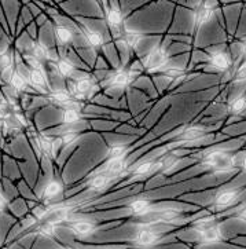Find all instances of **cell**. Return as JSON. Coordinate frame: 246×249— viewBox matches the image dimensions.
I'll return each instance as SVG.
<instances>
[{
    "label": "cell",
    "instance_id": "cell-18",
    "mask_svg": "<svg viewBox=\"0 0 246 249\" xmlns=\"http://www.w3.org/2000/svg\"><path fill=\"white\" fill-rule=\"evenodd\" d=\"M125 167V160L124 157H120V159H109V161L106 162V168H105V172L106 175H119L120 172L124 169Z\"/></svg>",
    "mask_w": 246,
    "mask_h": 249
},
{
    "label": "cell",
    "instance_id": "cell-7",
    "mask_svg": "<svg viewBox=\"0 0 246 249\" xmlns=\"http://www.w3.org/2000/svg\"><path fill=\"white\" fill-rule=\"evenodd\" d=\"M106 19H107V24L110 26V29L114 32H123V14H121V10H120L116 4H110L107 11H106Z\"/></svg>",
    "mask_w": 246,
    "mask_h": 249
},
{
    "label": "cell",
    "instance_id": "cell-3",
    "mask_svg": "<svg viewBox=\"0 0 246 249\" xmlns=\"http://www.w3.org/2000/svg\"><path fill=\"white\" fill-rule=\"evenodd\" d=\"M197 234H198V242L202 245L219 244L223 240L222 227L216 222L197 226Z\"/></svg>",
    "mask_w": 246,
    "mask_h": 249
},
{
    "label": "cell",
    "instance_id": "cell-14",
    "mask_svg": "<svg viewBox=\"0 0 246 249\" xmlns=\"http://www.w3.org/2000/svg\"><path fill=\"white\" fill-rule=\"evenodd\" d=\"M179 217H180V212L179 211H176L174 208H167L159 211L158 213L156 215L154 222L156 223H174Z\"/></svg>",
    "mask_w": 246,
    "mask_h": 249
},
{
    "label": "cell",
    "instance_id": "cell-5",
    "mask_svg": "<svg viewBox=\"0 0 246 249\" xmlns=\"http://www.w3.org/2000/svg\"><path fill=\"white\" fill-rule=\"evenodd\" d=\"M216 6H217L216 3H202V4H199V7L195 10V17H194L195 28H199L204 24H207L213 16Z\"/></svg>",
    "mask_w": 246,
    "mask_h": 249
},
{
    "label": "cell",
    "instance_id": "cell-24",
    "mask_svg": "<svg viewBox=\"0 0 246 249\" xmlns=\"http://www.w3.org/2000/svg\"><path fill=\"white\" fill-rule=\"evenodd\" d=\"M56 69H58V72L61 76H64V77H69L73 74L74 72V65L71 62L70 59H68V58H61V59H58V62H56Z\"/></svg>",
    "mask_w": 246,
    "mask_h": 249
},
{
    "label": "cell",
    "instance_id": "cell-1",
    "mask_svg": "<svg viewBox=\"0 0 246 249\" xmlns=\"http://www.w3.org/2000/svg\"><path fill=\"white\" fill-rule=\"evenodd\" d=\"M204 162L207 164L208 168H211L214 174H222V172H230L231 169L235 167V159L223 150H213L208 153L204 159Z\"/></svg>",
    "mask_w": 246,
    "mask_h": 249
},
{
    "label": "cell",
    "instance_id": "cell-34",
    "mask_svg": "<svg viewBox=\"0 0 246 249\" xmlns=\"http://www.w3.org/2000/svg\"><path fill=\"white\" fill-rule=\"evenodd\" d=\"M246 80V62L241 65L238 68V71L235 73V81L237 83H241V81Z\"/></svg>",
    "mask_w": 246,
    "mask_h": 249
},
{
    "label": "cell",
    "instance_id": "cell-35",
    "mask_svg": "<svg viewBox=\"0 0 246 249\" xmlns=\"http://www.w3.org/2000/svg\"><path fill=\"white\" fill-rule=\"evenodd\" d=\"M10 65H11V56L8 55L7 53L6 54H3V55H0V68L3 69V71H6L10 68Z\"/></svg>",
    "mask_w": 246,
    "mask_h": 249
},
{
    "label": "cell",
    "instance_id": "cell-22",
    "mask_svg": "<svg viewBox=\"0 0 246 249\" xmlns=\"http://www.w3.org/2000/svg\"><path fill=\"white\" fill-rule=\"evenodd\" d=\"M205 129L199 128V127H191V128H187L186 131H183V134L180 135V139L182 141H186V142H194V141H198L199 138H202L205 135Z\"/></svg>",
    "mask_w": 246,
    "mask_h": 249
},
{
    "label": "cell",
    "instance_id": "cell-17",
    "mask_svg": "<svg viewBox=\"0 0 246 249\" xmlns=\"http://www.w3.org/2000/svg\"><path fill=\"white\" fill-rule=\"evenodd\" d=\"M109 183H110V177L106 175V174H101V175H96V177H94L89 180L88 187H89L92 192L99 193V192L105 190V189L109 186Z\"/></svg>",
    "mask_w": 246,
    "mask_h": 249
},
{
    "label": "cell",
    "instance_id": "cell-38",
    "mask_svg": "<svg viewBox=\"0 0 246 249\" xmlns=\"http://www.w3.org/2000/svg\"><path fill=\"white\" fill-rule=\"evenodd\" d=\"M4 207H6V198L3 197V194L0 193V211L4 208Z\"/></svg>",
    "mask_w": 246,
    "mask_h": 249
},
{
    "label": "cell",
    "instance_id": "cell-2",
    "mask_svg": "<svg viewBox=\"0 0 246 249\" xmlns=\"http://www.w3.org/2000/svg\"><path fill=\"white\" fill-rule=\"evenodd\" d=\"M159 240H161V234L156 229H153L150 225L138 226L132 237V242L142 248L154 247L156 244H158Z\"/></svg>",
    "mask_w": 246,
    "mask_h": 249
},
{
    "label": "cell",
    "instance_id": "cell-27",
    "mask_svg": "<svg viewBox=\"0 0 246 249\" xmlns=\"http://www.w3.org/2000/svg\"><path fill=\"white\" fill-rule=\"evenodd\" d=\"M29 81L32 83L35 87H44L46 86L47 80H46V74L41 71V68L31 71V73H29Z\"/></svg>",
    "mask_w": 246,
    "mask_h": 249
},
{
    "label": "cell",
    "instance_id": "cell-6",
    "mask_svg": "<svg viewBox=\"0 0 246 249\" xmlns=\"http://www.w3.org/2000/svg\"><path fill=\"white\" fill-rule=\"evenodd\" d=\"M134 79V73L131 71H125V69H120L111 74L109 77V86L116 87V89H123L127 87L128 84Z\"/></svg>",
    "mask_w": 246,
    "mask_h": 249
},
{
    "label": "cell",
    "instance_id": "cell-15",
    "mask_svg": "<svg viewBox=\"0 0 246 249\" xmlns=\"http://www.w3.org/2000/svg\"><path fill=\"white\" fill-rule=\"evenodd\" d=\"M128 209H129L131 213L135 215V216H143V215H146V213L150 211L151 205L147 200L139 198V200H134L132 202H129Z\"/></svg>",
    "mask_w": 246,
    "mask_h": 249
},
{
    "label": "cell",
    "instance_id": "cell-36",
    "mask_svg": "<svg viewBox=\"0 0 246 249\" xmlns=\"http://www.w3.org/2000/svg\"><path fill=\"white\" fill-rule=\"evenodd\" d=\"M76 138H77V135H76V132H74V131H68V132L65 134V137L62 138V141H64V143L69 145V143H71V142H74V141H76Z\"/></svg>",
    "mask_w": 246,
    "mask_h": 249
},
{
    "label": "cell",
    "instance_id": "cell-37",
    "mask_svg": "<svg viewBox=\"0 0 246 249\" xmlns=\"http://www.w3.org/2000/svg\"><path fill=\"white\" fill-rule=\"evenodd\" d=\"M235 216L238 217V219H241V220L246 222V204L244 205V207H241V208H239V211L237 212V215H235Z\"/></svg>",
    "mask_w": 246,
    "mask_h": 249
},
{
    "label": "cell",
    "instance_id": "cell-30",
    "mask_svg": "<svg viewBox=\"0 0 246 249\" xmlns=\"http://www.w3.org/2000/svg\"><path fill=\"white\" fill-rule=\"evenodd\" d=\"M127 153V147L124 145H113L109 149V159H120V157H125Z\"/></svg>",
    "mask_w": 246,
    "mask_h": 249
},
{
    "label": "cell",
    "instance_id": "cell-28",
    "mask_svg": "<svg viewBox=\"0 0 246 249\" xmlns=\"http://www.w3.org/2000/svg\"><path fill=\"white\" fill-rule=\"evenodd\" d=\"M231 114H241V113L246 110V97L245 95H239L235 99H232L230 104V107H228Z\"/></svg>",
    "mask_w": 246,
    "mask_h": 249
},
{
    "label": "cell",
    "instance_id": "cell-23",
    "mask_svg": "<svg viewBox=\"0 0 246 249\" xmlns=\"http://www.w3.org/2000/svg\"><path fill=\"white\" fill-rule=\"evenodd\" d=\"M36 233L41 235V237H46V238H51L56 234V225L47 222V220H43L37 227H36Z\"/></svg>",
    "mask_w": 246,
    "mask_h": 249
},
{
    "label": "cell",
    "instance_id": "cell-13",
    "mask_svg": "<svg viewBox=\"0 0 246 249\" xmlns=\"http://www.w3.org/2000/svg\"><path fill=\"white\" fill-rule=\"evenodd\" d=\"M120 35L123 37V41L127 44V47H129V49H136L138 44L143 39L142 33L138 32V31H132V29H123V32Z\"/></svg>",
    "mask_w": 246,
    "mask_h": 249
},
{
    "label": "cell",
    "instance_id": "cell-25",
    "mask_svg": "<svg viewBox=\"0 0 246 249\" xmlns=\"http://www.w3.org/2000/svg\"><path fill=\"white\" fill-rule=\"evenodd\" d=\"M62 192V185L58 182V180H50L46 187H44V192H43V197L44 198H48V200H51V198H54L56 197L58 194Z\"/></svg>",
    "mask_w": 246,
    "mask_h": 249
},
{
    "label": "cell",
    "instance_id": "cell-19",
    "mask_svg": "<svg viewBox=\"0 0 246 249\" xmlns=\"http://www.w3.org/2000/svg\"><path fill=\"white\" fill-rule=\"evenodd\" d=\"M54 35H55L56 43L61 44V46H66V44H69L73 40V35H71L70 31L66 26H62V25L56 26L55 31H54Z\"/></svg>",
    "mask_w": 246,
    "mask_h": 249
},
{
    "label": "cell",
    "instance_id": "cell-21",
    "mask_svg": "<svg viewBox=\"0 0 246 249\" xmlns=\"http://www.w3.org/2000/svg\"><path fill=\"white\" fill-rule=\"evenodd\" d=\"M81 119V114L79 112V106L73 102L70 107H66L64 110V114H62V120L66 124H74L77 123Z\"/></svg>",
    "mask_w": 246,
    "mask_h": 249
},
{
    "label": "cell",
    "instance_id": "cell-16",
    "mask_svg": "<svg viewBox=\"0 0 246 249\" xmlns=\"http://www.w3.org/2000/svg\"><path fill=\"white\" fill-rule=\"evenodd\" d=\"M50 101L54 102L58 106H62L64 109L69 107L71 104H73V98L69 94V91H55L50 95Z\"/></svg>",
    "mask_w": 246,
    "mask_h": 249
},
{
    "label": "cell",
    "instance_id": "cell-40",
    "mask_svg": "<svg viewBox=\"0 0 246 249\" xmlns=\"http://www.w3.org/2000/svg\"><path fill=\"white\" fill-rule=\"evenodd\" d=\"M242 168H244L246 171V156H245V157H244V160H242Z\"/></svg>",
    "mask_w": 246,
    "mask_h": 249
},
{
    "label": "cell",
    "instance_id": "cell-12",
    "mask_svg": "<svg viewBox=\"0 0 246 249\" xmlns=\"http://www.w3.org/2000/svg\"><path fill=\"white\" fill-rule=\"evenodd\" d=\"M70 212V207H59V208H54L51 209V211H48L47 216H46L44 220L51 222V223H54V225H59V223L66 222V220L69 219Z\"/></svg>",
    "mask_w": 246,
    "mask_h": 249
},
{
    "label": "cell",
    "instance_id": "cell-11",
    "mask_svg": "<svg viewBox=\"0 0 246 249\" xmlns=\"http://www.w3.org/2000/svg\"><path fill=\"white\" fill-rule=\"evenodd\" d=\"M168 62V53L164 49H154L147 58V66L151 69H159Z\"/></svg>",
    "mask_w": 246,
    "mask_h": 249
},
{
    "label": "cell",
    "instance_id": "cell-4",
    "mask_svg": "<svg viewBox=\"0 0 246 249\" xmlns=\"http://www.w3.org/2000/svg\"><path fill=\"white\" fill-rule=\"evenodd\" d=\"M70 231L79 238H86L88 235L96 231V225L94 222H88V220H74L69 223Z\"/></svg>",
    "mask_w": 246,
    "mask_h": 249
},
{
    "label": "cell",
    "instance_id": "cell-29",
    "mask_svg": "<svg viewBox=\"0 0 246 249\" xmlns=\"http://www.w3.org/2000/svg\"><path fill=\"white\" fill-rule=\"evenodd\" d=\"M32 58H35L36 61H44V59H47L48 58V51L47 49L43 46V44H40V43H33L32 44Z\"/></svg>",
    "mask_w": 246,
    "mask_h": 249
},
{
    "label": "cell",
    "instance_id": "cell-8",
    "mask_svg": "<svg viewBox=\"0 0 246 249\" xmlns=\"http://www.w3.org/2000/svg\"><path fill=\"white\" fill-rule=\"evenodd\" d=\"M209 62L217 71H227L231 66V58L227 53L217 50L209 54Z\"/></svg>",
    "mask_w": 246,
    "mask_h": 249
},
{
    "label": "cell",
    "instance_id": "cell-32",
    "mask_svg": "<svg viewBox=\"0 0 246 249\" xmlns=\"http://www.w3.org/2000/svg\"><path fill=\"white\" fill-rule=\"evenodd\" d=\"M177 165V159L176 157H168L165 161H161V169L162 172H169Z\"/></svg>",
    "mask_w": 246,
    "mask_h": 249
},
{
    "label": "cell",
    "instance_id": "cell-9",
    "mask_svg": "<svg viewBox=\"0 0 246 249\" xmlns=\"http://www.w3.org/2000/svg\"><path fill=\"white\" fill-rule=\"evenodd\" d=\"M92 89V81L91 79H79L76 80L74 84L69 86V94L71 95V98H84L87 95L88 92Z\"/></svg>",
    "mask_w": 246,
    "mask_h": 249
},
{
    "label": "cell",
    "instance_id": "cell-31",
    "mask_svg": "<svg viewBox=\"0 0 246 249\" xmlns=\"http://www.w3.org/2000/svg\"><path fill=\"white\" fill-rule=\"evenodd\" d=\"M10 84L13 86V89H16V91H22L25 89V84H26V81L25 79L19 74V73L14 72V74L11 76V80H10Z\"/></svg>",
    "mask_w": 246,
    "mask_h": 249
},
{
    "label": "cell",
    "instance_id": "cell-20",
    "mask_svg": "<svg viewBox=\"0 0 246 249\" xmlns=\"http://www.w3.org/2000/svg\"><path fill=\"white\" fill-rule=\"evenodd\" d=\"M156 168H161V161L159 162H154V161H143L141 162L134 171L136 177H144V175H149Z\"/></svg>",
    "mask_w": 246,
    "mask_h": 249
},
{
    "label": "cell",
    "instance_id": "cell-39",
    "mask_svg": "<svg viewBox=\"0 0 246 249\" xmlns=\"http://www.w3.org/2000/svg\"><path fill=\"white\" fill-rule=\"evenodd\" d=\"M241 51H242V54L246 56V39H244V41L241 43Z\"/></svg>",
    "mask_w": 246,
    "mask_h": 249
},
{
    "label": "cell",
    "instance_id": "cell-10",
    "mask_svg": "<svg viewBox=\"0 0 246 249\" xmlns=\"http://www.w3.org/2000/svg\"><path fill=\"white\" fill-rule=\"evenodd\" d=\"M239 197V192L235 189H228V190H222L220 193L216 194L214 197V207L224 208V207H230L231 204H234L235 200Z\"/></svg>",
    "mask_w": 246,
    "mask_h": 249
},
{
    "label": "cell",
    "instance_id": "cell-41",
    "mask_svg": "<svg viewBox=\"0 0 246 249\" xmlns=\"http://www.w3.org/2000/svg\"><path fill=\"white\" fill-rule=\"evenodd\" d=\"M61 249H71V248H61Z\"/></svg>",
    "mask_w": 246,
    "mask_h": 249
},
{
    "label": "cell",
    "instance_id": "cell-33",
    "mask_svg": "<svg viewBox=\"0 0 246 249\" xmlns=\"http://www.w3.org/2000/svg\"><path fill=\"white\" fill-rule=\"evenodd\" d=\"M39 146H40V149H41L44 153H48V154H51V153H53V142H51L48 138H40Z\"/></svg>",
    "mask_w": 246,
    "mask_h": 249
},
{
    "label": "cell",
    "instance_id": "cell-26",
    "mask_svg": "<svg viewBox=\"0 0 246 249\" xmlns=\"http://www.w3.org/2000/svg\"><path fill=\"white\" fill-rule=\"evenodd\" d=\"M84 36L87 41L94 47V49H99L104 43V39H102V35L96 31H92L89 28H84Z\"/></svg>",
    "mask_w": 246,
    "mask_h": 249
}]
</instances>
